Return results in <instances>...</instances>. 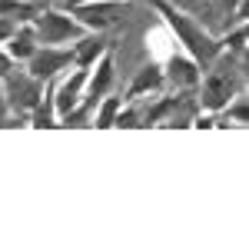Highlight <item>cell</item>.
<instances>
[{
  "label": "cell",
  "instance_id": "8fae6325",
  "mask_svg": "<svg viewBox=\"0 0 249 249\" xmlns=\"http://www.w3.org/2000/svg\"><path fill=\"white\" fill-rule=\"evenodd\" d=\"M113 77H116V60H113V50H107V53L87 70V96H93V100L107 96L110 87H113Z\"/></svg>",
  "mask_w": 249,
  "mask_h": 249
},
{
  "label": "cell",
  "instance_id": "5bb4252c",
  "mask_svg": "<svg viewBox=\"0 0 249 249\" xmlns=\"http://www.w3.org/2000/svg\"><path fill=\"white\" fill-rule=\"evenodd\" d=\"M43 87H47V83H43ZM30 126H34V130H53V126H60V116H57V110H53V100H50V87L43 90V100L30 110Z\"/></svg>",
  "mask_w": 249,
  "mask_h": 249
},
{
  "label": "cell",
  "instance_id": "ffe728a7",
  "mask_svg": "<svg viewBox=\"0 0 249 249\" xmlns=\"http://www.w3.org/2000/svg\"><path fill=\"white\" fill-rule=\"evenodd\" d=\"M14 30H17V23H14V20L0 17V47H3V43H7V40L14 37Z\"/></svg>",
  "mask_w": 249,
  "mask_h": 249
},
{
  "label": "cell",
  "instance_id": "e0dca14e",
  "mask_svg": "<svg viewBox=\"0 0 249 249\" xmlns=\"http://www.w3.org/2000/svg\"><path fill=\"white\" fill-rule=\"evenodd\" d=\"M219 40V47H223V53H246V20H236V27L232 30H226Z\"/></svg>",
  "mask_w": 249,
  "mask_h": 249
},
{
  "label": "cell",
  "instance_id": "8992f818",
  "mask_svg": "<svg viewBox=\"0 0 249 249\" xmlns=\"http://www.w3.org/2000/svg\"><path fill=\"white\" fill-rule=\"evenodd\" d=\"M67 67H73V47H47L40 43L34 50V57L27 60V77H34L37 83H50L57 80Z\"/></svg>",
  "mask_w": 249,
  "mask_h": 249
},
{
  "label": "cell",
  "instance_id": "7c38bea8",
  "mask_svg": "<svg viewBox=\"0 0 249 249\" xmlns=\"http://www.w3.org/2000/svg\"><path fill=\"white\" fill-rule=\"evenodd\" d=\"M37 34H34V27L30 23H17V30H14V37L3 43V50H7V57L14 60V63H27V60L34 57V50H37Z\"/></svg>",
  "mask_w": 249,
  "mask_h": 249
},
{
  "label": "cell",
  "instance_id": "7402d4cb",
  "mask_svg": "<svg viewBox=\"0 0 249 249\" xmlns=\"http://www.w3.org/2000/svg\"><path fill=\"white\" fill-rule=\"evenodd\" d=\"M239 3H246V0H223V10H226V14L232 17V10H236Z\"/></svg>",
  "mask_w": 249,
  "mask_h": 249
},
{
  "label": "cell",
  "instance_id": "52a82bcc",
  "mask_svg": "<svg viewBox=\"0 0 249 249\" xmlns=\"http://www.w3.org/2000/svg\"><path fill=\"white\" fill-rule=\"evenodd\" d=\"M160 67H163L166 83H170L176 93H190V90L199 87V80H203V67H199L190 53H176V50H173Z\"/></svg>",
  "mask_w": 249,
  "mask_h": 249
},
{
  "label": "cell",
  "instance_id": "7a4b0ae2",
  "mask_svg": "<svg viewBox=\"0 0 249 249\" xmlns=\"http://www.w3.org/2000/svg\"><path fill=\"white\" fill-rule=\"evenodd\" d=\"M30 27L37 34V43H47V47H70L73 40H80L87 34V27L70 10H63V7H43V10H37V17L30 20Z\"/></svg>",
  "mask_w": 249,
  "mask_h": 249
},
{
  "label": "cell",
  "instance_id": "2e32d148",
  "mask_svg": "<svg viewBox=\"0 0 249 249\" xmlns=\"http://www.w3.org/2000/svg\"><path fill=\"white\" fill-rule=\"evenodd\" d=\"M37 0H0V17L14 20V23H30L37 17Z\"/></svg>",
  "mask_w": 249,
  "mask_h": 249
},
{
  "label": "cell",
  "instance_id": "3957f363",
  "mask_svg": "<svg viewBox=\"0 0 249 249\" xmlns=\"http://www.w3.org/2000/svg\"><path fill=\"white\" fill-rule=\"evenodd\" d=\"M63 10H70L87 30L107 34L116 20L130 10V0H67Z\"/></svg>",
  "mask_w": 249,
  "mask_h": 249
},
{
  "label": "cell",
  "instance_id": "ac0fdd59",
  "mask_svg": "<svg viewBox=\"0 0 249 249\" xmlns=\"http://www.w3.org/2000/svg\"><path fill=\"white\" fill-rule=\"evenodd\" d=\"M113 126H120V130H133V126H143L140 123V110H136V103H126L123 100V107H120V113H116Z\"/></svg>",
  "mask_w": 249,
  "mask_h": 249
},
{
  "label": "cell",
  "instance_id": "d6986e66",
  "mask_svg": "<svg viewBox=\"0 0 249 249\" xmlns=\"http://www.w3.org/2000/svg\"><path fill=\"white\" fill-rule=\"evenodd\" d=\"M173 7H176V10H183V14H199V10H203V7H206V0H170Z\"/></svg>",
  "mask_w": 249,
  "mask_h": 249
},
{
  "label": "cell",
  "instance_id": "277c9868",
  "mask_svg": "<svg viewBox=\"0 0 249 249\" xmlns=\"http://www.w3.org/2000/svg\"><path fill=\"white\" fill-rule=\"evenodd\" d=\"M50 87V100H53V110L57 116H67L70 110H77L87 96V70L80 67H67L57 80L47 83Z\"/></svg>",
  "mask_w": 249,
  "mask_h": 249
},
{
  "label": "cell",
  "instance_id": "9a60e30c",
  "mask_svg": "<svg viewBox=\"0 0 249 249\" xmlns=\"http://www.w3.org/2000/svg\"><path fill=\"white\" fill-rule=\"evenodd\" d=\"M146 43H150V60H156V63H163V60L176 50V40H173V34L166 30V23H160L153 34H146Z\"/></svg>",
  "mask_w": 249,
  "mask_h": 249
},
{
  "label": "cell",
  "instance_id": "4fadbf2b",
  "mask_svg": "<svg viewBox=\"0 0 249 249\" xmlns=\"http://www.w3.org/2000/svg\"><path fill=\"white\" fill-rule=\"evenodd\" d=\"M96 110L90 113V126H96V130H110L113 126V120H116V113H120V107H123V96H100L93 103Z\"/></svg>",
  "mask_w": 249,
  "mask_h": 249
},
{
  "label": "cell",
  "instance_id": "44dd1931",
  "mask_svg": "<svg viewBox=\"0 0 249 249\" xmlns=\"http://www.w3.org/2000/svg\"><path fill=\"white\" fill-rule=\"evenodd\" d=\"M14 67H17V63H14V60L7 57V50H3V47H0V80L7 77V73H10V70H14Z\"/></svg>",
  "mask_w": 249,
  "mask_h": 249
},
{
  "label": "cell",
  "instance_id": "ba28073f",
  "mask_svg": "<svg viewBox=\"0 0 249 249\" xmlns=\"http://www.w3.org/2000/svg\"><path fill=\"white\" fill-rule=\"evenodd\" d=\"M0 83H10V93L7 96V107H14V110H34L40 100H43V83H37L34 77H27V73H7V77L0 80Z\"/></svg>",
  "mask_w": 249,
  "mask_h": 249
},
{
  "label": "cell",
  "instance_id": "30bf717a",
  "mask_svg": "<svg viewBox=\"0 0 249 249\" xmlns=\"http://www.w3.org/2000/svg\"><path fill=\"white\" fill-rule=\"evenodd\" d=\"M73 47V67H80V70H90L96 60L103 57L107 50H113V40L107 37V34H96V30H87L80 40H73L70 43Z\"/></svg>",
  "mask_w": 249,
  "mask_h": 249
},
{
  "label": "cell",
  "instance_id": "9c48e42d",
  "mask_svg": "<svg viewBox=\"0 0 249 249\" xmlns=\"http://www.w3.org/2000/svg\"><path fill=\"white\" fill-rule=\"evenodd\" d=\"M163 87H166L163 67H160L156 60H150V63H143V67L136 70V77L130 80V87H126L123 100H126V103H136L140 96H156V93H163Z\"/></svg>",
  "mask_w": 249,
  "mask_h": 249
},
{
  "label": "cell",
  "instance_id": "5b68a950",
  "mask_svg": "<svg viewBox=\"0 0 249 249\" xmlns=\"http://www.w3.org/2000/svg\"><path fill=\"white\" fill-rule=\"evenodd\" d=\"M196 90H199V110H203V113H219L232 96L239 93L236 77H232L230 70H213V67L203 73V80H199Z\"/></svg>",
  "mask_w": 249,
  "mask_h": 249
},
{
  "label": "cell",
  "instance_id": "6da1fadb",
  "mask_svg": "<svg viewBox=\"0 0 249 249\" xmlns=\"http://www.w3.org/2000/svg\"><path fill=\"white\" fill-rule=\"evenodd\" d=\"M150 7H153L160 20L166 23V30L173 34V40L183 47V53H190L199 67H203V73L210 70L216 60L223 57V47H219V40L213 37L210 30L203 27V23H196L190 14H183V10H176L170 0H146Z\"/></svg>",
  "mask_w": 249,
  "mask_h": 249
}]
</instances>
